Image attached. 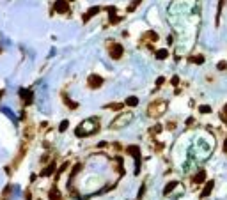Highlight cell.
Here are the masks:
<instances>
[{"label":"cell","instance_id":"6da1fadb","mask_svg":"<svg viewBox=\"0 0 227 200\" xmlns=\"http://www.w3.org/2000/svg\"><path fill=\"white\" fill-rule=\"evenodd\" d=\"M98 129H99L98 120L87 119L76 128V137H89V135H94V133H98Z\"/></svg>","mask_w":227,"mask_h":200},{"label":"cell","instance_id":"7a4b0ae2","mask_svg":"<svg viewBox=\"0 0 227 200\" xmlns=\"http://www.w3.org/2000/svg\"><path fill=\"white\" fill-rule=\"evenodd\" d=\"M165 110H167V101L158 99L147 106V115L149 117H160V115H163Z\"/></svg>","mask_w":227,"mask_h":200},{"label":"cell","instance_id":"3957f363","mask_svg":"<svg viewBox=\"0 0 227 200\" xmlns=\"http://www.w3.org/2000/svg\"><path fill=\"white\" fill-rule=\"evenodd\" d=\"M132 120H133V113H130V112H126V113H121V115H117V117L112 120L110 128H112V129H121V128L128 126Z\"/></svg>","mask_w":227,"mask_h":200},{"label":"cell","instance_id":"277c9868","mask_svg":"<svg viewBox=\"0 0 227 200\" xmlns=\"http://www.w3.org/2000/svg\"><path fill=\"white\" fill-rule=\"evenodd\" d=\"M123 46L121 44H117V43H112V44H108V55H110V59L114 60H119L123 57Z\"/></svg>","mask_w":227,"mask_h":200},{"label":"cell","instance_id":"5b68a950","mask_svg":"<svg viewBox=\"0 0 227 200\" xmlns=\"http://www.w3.org/2000/svg\"><path fill=\"white\" fill-rule=\"evenodd\" d=\"M103 81H105V80H103L99 75H91V76H89V80H87V83H89V87H91V89H99V87L103 85Z\"/></svg>","mask_w":227,"mask_h":200},{"label":"cell","instance_id":"8992f818","mask_svg":"<svg viewBox=\"0 0 227 200\" xmlns=\"http://www.w3.org/2000/svg\"><path fill=\"white\" fill-rule=\"evenodd\" d=\"M55 11L59 14H66L68 11H69V4H68V0H57L55 2Z\"/></svg>","mask_w":227,"mask_h":200},{"label":"cell","instance_id":"52a82bcc","mask_svg":"<svg viewBox=\"0 0 227 200\" xmlns=\"http://www.w3.org/2000/svg\"><path fill=\"white\" fill-rule=\"evenodd\" d=\"M20 98H23V99H25V104H30V103H32V90L20 89Z\"/></svg>","mask_w":227,"mask_h":200},{"label":"cell","instance_id":"ba28073f","mask_svg":"<svg viewBox=\"0 0 227 200\" xmlns=\"http://www.w3.org/2000/svg\"><path fill=\"white\" fill-rule=\"evenodd\" d=\"M98 13H99V7H91V9H89V11L83 14V21H89L92 16H96Z\"/></svg>","mask_w":227,"mask_h":200},{"label":"cell","instance_id":"9c48e42d","mask_svg":"<svg viewBox=\"0 0 227 200\" xmlns=\"http://www.w3.org/2000/svg\"><path fill=\"white\" fill-rule=\"evenodd\" d=\"M53 170H55V163L52 161V163H50V165L43 170V175H44V177H48V175H52V174H53Z\"/></svg>","mask_w":227,"mask_h":200},{"label":"cell","instance_id":"30bf717a","mask_svg":"<svg viewBox=\"0 0 227 200\" xmlns=\"http://www.w3.org/2000/svg\"><path fill=\"white\" fill-rule=\"evenodd\" d=\"M176 186H179V184H177V181H172V182H169V184L165 186V190H163V195H169V193L174 190V188H176Z\"/></svg>","mask_w":227,"mask_h":200},{"label":"cell","instance_id":"8fae6325","mask_svg":"<svg viewBox=\"0 0 227 200\" xmlns=\"http://www.w3.org/2000/svg\"><path fill=\"white\" fill-rule=\"evenodd\" d=\"M192 181H193L195 184H199V182H204V181H206V172H199V174H197V175H195Z\"/></svg>","mask_w":227,"mask_h":200},{"label":"cell","instance_id":"7c38bea8","mask_svg":"<svg viewBox=\"0 0 227 200\" xmlns=\"http://www.w3.org/2000/svg\"><path fill=\"white\" fill-rule=\"evenodd\" d=\"M213 184H215L213 181H208V184H206V186H204V190H202V197H208L209 193H211V188H213Z\"/></svg>","mask_w":227,"mask_h":200},{"label":"cell","instance_id":"4fadbf2b","mask_svg":"<svg viewBox=\"0 0 227 200\" xmlns=\"http://www.w3.org/2000/svg\"><path fill=\"white\" fill-rule=\"evenodd\" d=\"M167 57H169V51H167L165 48L156 51V59H158V60H163V59H167Z\"/></svg>","mask_w":227,"mask_h":200},{"label":"cell","instance_id":"5bb4252c","mask_svg":"<svg viewBox=\"0 0 227 200\" xmlns=\"http://www.w3.org/2000/svg\"><path fill=\"white\" fill-rule=\"evenodd\" d=\"M126 104H128V106H137V104H138V98H135V96L126 98Z\"/></svg>","mask_w":227,"mask_h":200},{"label":"cell","instance_id":"9a60e30c","mask_svg":"<svg viewBox=\"0 0 227 200\" xmlns=\"http://www.w3.org/2000/svg\"><path fill=\"white\" fill-rule=\"evenodd\" d=\"M62 98H64V101H66V104H68L69 108H76V106H78V104H76V103H73V101L69 99V98H68L66 94H62Z\"/></svg>","mask_w":227,"mask_h":200},{"label":"cell","instance_id":"2e32d148","mask_svg":"<svg viewBox=\"0 0 227 200\" xmlns=\"http://www.w3.org/2000/svg\"><path fill=\"white\" fill-rule=\"evenodd\" d=\"M202 60H204V57H190V62H195V64H202Z\"/></svg>","mask_w":227,"mask_h":200},{"label":"cell","instance_id":"e0dca14e","mask_svg":"<svg viewBox=\"0 0 227 200\" xmlns=\"http://www.w3.org/2000/svg\"><path fill=\"white\" fill-rule=\"evenodd\" d=\"M105 108H112V110H119V108H123V103H117V104H105Z\"/></svg>","mask_w":227,"mask_h":200},{"label":"cell","instance_id":"ac0fdd59","mask_svg":"<svg viewBox=\"0 0 227 200\" xmlns=\"http://www.w3.org/2000/svg\"><path fill=\"white\" fill-rule=\"evenodd\" d=\"M140 2H142V0H133V2H132V5L128 7V11H133L135 7H138V5H140Z\"/></svg>","mask_w":227,"mask_h":200},{"label":"cell","instance_id":"d6986e66","mask_svg":"<svg viewBox=\"0 0 227 200\" xmlns=\"http://www.w3.org/2000/svg\"><path fill=\"white\" fill-rule=\"evenodd\" d=\"M68 126H69V122H68V120H62V122H60V126H59V129H60V131H66V129H68Z\"/></svg>","mask_w":227,"mask_h":200},{"label":"cell","instance_id":"ffe728a7","mask_svg":"<svg viewBox=\"0 0 227 200\" xmlns=\"http://www.w3.org/2000/svg\"><path fill=\"white\" fill-rule=\"evenodd\" d=\"M160 131H162V126H160V124H156V126H153V128H151L153 135H156V133H160Z\"/></svg>","mask_w":227,"mask_h":200},{"label":"cell","instance_id":"44dd1931","mask_svg":"<svg viewBox=\"0 0 227 200\" xmlns=\"http://www.w3.org/2000/svg\"><path fill=\"white\" fill-rule=\"evenodd\" d=\"M199 110H201V113H209V112H211V108H209L208 104H202Z\"/></svg>","mask_w":227,"mask_h":200},{"label":"cell","instance_id":"7402d4cb","mask_svg":"<svg viewBox=\"0 0 227 200\" xmlns=\"http://www.w3.org/2000/svg\"><path fill=\"white\" fill-rule=\"evenodd\" d=\"M146 39L156 41V39H158V36H156V34H154V32H149V34H147V36H146Z\"/></svg>","mask_w":227,"mask_h":200},{"label":"cell","instance_id":"603a6c76","mask_svg":"<svg viewBox=\"0 0 227 200\" xmlns=\"http://www.w3.org/2000/svg\"><path fill=\"white\" fill-rule=\"evenodd\" d=\"M163 81H165V78H162V76H160V78L156 80V90H158V87H160V85H162Z\"/></svg>","mask_w":227,"mask_h":200},{"label":"cell","instance_id":"cb8c5ba5","mask_svg":"<svg viewBox=\"0 0 227 200\" xmlns=\"http://www.w3.org/2000/svg\"><path fill=\"white\" fill-rule=\"evenodd\" d=\"M218 69H225L227 66H225V62H218V66H216Z\"/></svg>","mask_w":227,"mask_h":200},{"label":"cell","instance_id":"d4e9b609","mask_svg":"<svg viewBox=\"0 0 227 200\" xmlns=\"http://www.w3.org/2000/svg\"><path fill=\"white\" fill-rule=\"evenodd\" d=\"M172 83H174V85H177V83H179V78H177V76H174V78H172Z\"/></svg>","mask_w":227,"mask_h":200},{"label":"cell","instance_id":"484cf974","mask_svg":"<svg viewBox=\"0 0 227 200\" xmlns=\"http://www.w3.org/2000/svg\"><path fill=\"white\" fill-rule=\"evenodd\" d=\"M224 151L227 152V138H225V142H224Z\"/></svg>","mask_w":227,"mask_h":200},{"label":"cell","instance_id":"4316f807","mask_svg":"<svg viewBox=\"0 0 227 200\" xmlns=\"http://www.w3.org/2000/svg\"><path fill=\"white\" fill-rule=\"evenodd\" d=\"M224 115H227V104L224 106Z\"/></svg>","mask_w":227,"mask_h":200}]
</instances>
